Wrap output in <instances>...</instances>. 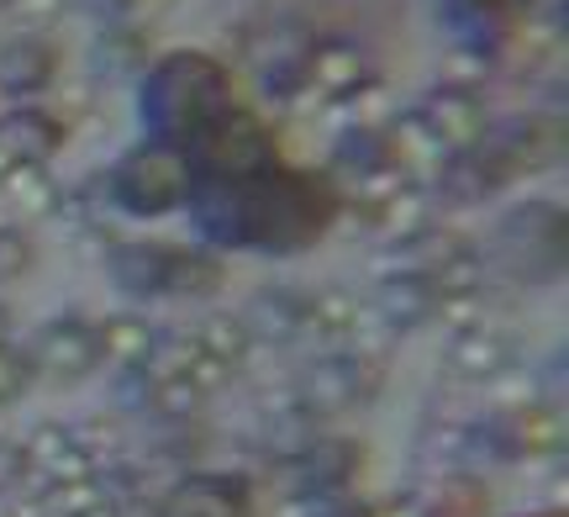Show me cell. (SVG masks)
I'll return each instance as SVG.
<instances>
[{
    "label": "cell",
    "instance_id": "6da1fadb",
    "mask_svg": "<svg viewBox=\"0 0 569 517\" xmlns=\"http://www.w3.org/2000/svg\"><path fill=\"white\" fill-rule=\"evenodd\" d=\"M196 196V190H190ZM338 217V196L311 169H259L248 180H206L196 222L222 249H306Z\"/></svg>",
    "mask_w": 569,
    "mask_h": 517
},
{
    "label": "cell",
    "instance_id": "7a4b0ae2",
    "mask_svg": "<svg viewBox=\"0 0 569 517\" xmlns=\"http://www.w3.org/2000/svg\"><path fill=\"white\" fill-rule=\"evenodd\" d=\"M232 106V80L206 53H169L142 84V122L153 132H196Z\"/></svg>",
    "mask_w": 569,
    "mask_h": 517
},
{
    "label": "cell",
    "instance_id": "3957f363",
    "mask_svg": "<svg viewBox=\"0 0 569 517\" xmlns=\"http://www.w3.org/2000/svg\"><path fill=\"white\" fill-rule=\"evenodd\" d=\"M196 190V175H190V159L169 143H142L132 148L122 165H117V180H111V196L117 207L132 211V217H159V211L190 201Z\"/></svg>",
    "mask_w": 569,
    "mask_h": 517
},
{
    "label": "cell",
    "instance_id": "277c9868",
    "mask_svg": "<svg viewBox=\"0 0 569 517\" xmlns=\"http://www.w3.org/2000/svg\"><path fill=\"white\" fill-rule=\"evenodd\" d=\"M190 143H196V165L206 169V180H248V175L274 165L269 127L253 111H238V106H227L222 117L196 127Z\"/></svg>",
    "mask_w": 569,
    "mask_h": 517
},
{
    "label": "cell",
    "instance_id": "5b68a950",
    "mask_svg": "<svg viewBox=\"0 0 569 517\" xmlns=\"http://www.w3.org/2000/svg\"><path fill=\"white\" fill-rule=\"evenodd\" d=\"M32 370L48 375V380H84L106 359L101 349V328H90L80 317H59L32 338Z\"/></svg>",
    "mask_w": 569,
    "mask_h": 517
},
{
    "label": "cell",
    "instance_id": "8992f818",
    "mask_svg": "<svg viewBox=\"0 0 569 517\" xmlns=\"http://www.w3.org/2000/svg\"><path fill=\"white\" fill-rule=\"evenodd\" d=\"M369 391H375V370H369L365 359H353V354H338V359L311 365L301 396L311 412H343L353 401H365Z\"/></svg>",
    "mask_w": 569,
    "mask_h": 517
},
{
    "label": "cell",
    "instance_id": "52a82bcc",
    "mask_svg": "<svg viewBox=\"0 0 569 517\" xmlns=\"http://www.w3.org/2000/svg\"><path fill=\"white\" fill-rule=\"evenodd\" d=\"M159 517H248V491L232 476H190L163 497Z\"/></svg>",
    "mask_w": 569,
    "mask_h": 517
},
{
    "label": "cell",
    "instance_id": "ba28073f",
    "mask_svg": "<svg viewBox=\"0 0 569 517\" xmlns=\"http://www.w3.org/2000/svg\"><path fill=\"white\" fill-rule=\"evenodd\" d=\"M353 465H359V449L348 444V438H317V444H306L301 455L290 459V486L301 491V497H322V491H338L348 476H353Z\"/></svg>",
    "mask_w": 569,
    "mask_h": 517
},
{
    "label": "cell",
    "instance_id": "9c48e42d",
    "mask_svg": "<svg viewBox=\"0 0 569 517\" xmlns=\"http://www.w3.org/2000/svg\"><path fill=\"white\" fill-rule=\"evenodd\" d=\"M422 122L443 148H475L486 138V111H480V101H475L469 90H453V84L438 90V96L422 106Z\"/></svg>",
    "mask_w": 569,
    "mask_h": 517
},
{
    "label": "cell",
    "instance_id": "30bf717a",
    "mask_svg": "<svg viewBox=\"0 0 569 517\" xmlns=\"http://www.w3.org/2000/svg\"><path fill=\"white\" fill-rule=\"evenodd\" d=\"M432 307H438V290H432V280H427L422 269H396V275H386L380 290H375V311H380V322L396 332L417 328Z\"/></svg>",
    "mask_w": 569,
    "mask_h": 517
},
{
    "label": "cell",
    "instance_id": "8fae6325",
    "mask_svg": "<svg viewBox=\"0 0 569 517\" xmlns=\"http://www.w3.org/2000/svg\"><path fill=\"white\" fill-rule=\"evenodd\" d=\"M59 143H63V132L53 117H42V111H11L0 122V175L11 165H42Z\"/></svg>",
    "mask_w": 569,
    "mask_h": 517
},
{
    "label": "cell",
    "instance_id": "7c38bea8",
    "mask_svg": "<svg viewBox=\"0 0 569 517\" xmlns=\"http://www.w3.org/2000/svg\"><path fill=\"white\" fill-rule=\"evenodd\" d=\"M111 275L117 286L132 296H163V275H169V249L159 243H132V249L111 253Z\"/></svg>",
    "mask_w": 569,
    "mask_h": 517
},
{
    "label": "cell",
    "instance_id": "4fadbf2b",
    "mask_svg": "<svg viewBox=\"0 0 569 517\" xmlns=\"http://www.w3.org/2000/svg\"><path fill=\"white\" fill-rule=\"evenodd\" d=\"M301 317H306L301 301H290L284 290H264L243 322H248V332H253V338H264V344H284V338H296Z\"/></svg>",
    "mask_w": 569,
    "mask_h": 517
},
{
    "label": "cell",
    "instance_id": "5bb4252c",
    "mask_svg": "<svg viewBox=\"0 0 569 517\" xmlns=\"http://www.w3.org/2000/svg\"><path fill=\"white\" fill-rule=\"evenodd\" d=\"M153 328L142 322V317H111L101 328V349L111 354V359H122L127 370H142L148 359H153Z\"/></svg>",
    "mask_w": 569,
    "mask_h": 517
},
{
    "label": "cell",
    "instance_id": "9a60e30c",
    "mask_svg": "<svg viewBox=\"0 0 569 517\" xmlns=\"http://www.w3.org/2000/svg\"><path fill=\"white\" fill-rule=\"evenodd\" d=\"M448 365L469 380H486L507 365V344L496 338V332H459L453 338V349H448Z\"/></svg>",
    "mask_w": 569,
    "mask_h": 517
},
{
    "label": "cell",
    "instance_id": "2e32d148",
    "mask_svg": "<svg viewBox=\"0 0 569 517\" xmlns=\"http://www.w3.org/2000/svg\"><path fill=\"white\" fill-rule=\"evenodd\" d=\"M365 80V59L353 48H317L311 53V90H327V96H343L353 84Z\"/></svg>",
    "mask_w": 569,
    "mask_h": 517
},
{
    "label": "cell",
    "instance_id": "e0dca14e",
    "mask_svg": "<svg viewBox=\"0 0 569 517\" xmlns=\"http://www.w3.org/2000/svg\"><path fill=\"white\" fill-rule=\"evenodd\" d=\"M48 69H53V53H42V42H17V48L0 53V84L17 90V96L38 90L48 80Z\"/></svg>",
    "mask_w": 569,
    "mask_h": 517
},
{
    "label": "cell",
    "instance_id": "ac0fdd59",
    "mask_svg": "<svg viewBox=\"0 0 569 517\" xmlns=\"http://www.w3.org/2000/svg\"><path fill=\"white\" fill-rule=\"evenodd\" d=\"M6 201L21 211H32V217H42V211L59 207V190L42 175V165H11L6 169Z\"/></svg>",
    "mask_w": 569,
    "mask_h": 517
},
{
    "label": "cell",
    "instance_id": "d6986e66",
    "mask_svg": "<svg viewBox=\"0 0 569 517\" xmlns=\"http://www.w3.org/2000/svg\"><path fill=\"white\" fill-rule=\"evenodd\" d=\"M217 286H222V265H217V259L169 249V275H163V290H174V296H201V290H217Z\"/></svg>",
    "mask_w": 569,
    "mask_h": 517
},
{
    "label": "cell",
    "instance_id": "ffe728a7",
    "mask_svg": "<svg viewBox=\"0 0 569 517\" xmlns=\"http://www.w3.org/2000/svg\"><path fill=\"white\" fill-rule=\"evenodd\" d=\"M411 269H422V275H438L443 265H453L459 253H469L465 249V238L459 232H443V228H417L411 232Z\"/></svg>",
    "mask_w": 569,
    "mask_h": 517
},
{
    "label": "cell",
    "instance_id": "44dd1931",
    "mask_svg": "<svg viewBox=\"0 0 569 517\" xmlns=\"http://www.w3.org/2000/svg\"><path fill=\"white\" fill-rule=\"evenodd\" d=\"M201 344L217 354V359L238 365V359L248 354V344H253V332H248L243 317H232V311H217V317H211V322L201 328Z\"/></svg>",
    "mask_w": 569,
    "mask_h": 517
},
{
    "label": "cell",
    "instance_id": "7402d4cb",
    "mask_svg": "<svg viewBox=\"0 0 569 517\" xmlns=\"http://www.w3.org/2000/svg\"><path fill=\"white\" fill-rule=\"evenodd\" d=\"M153 401H159L169 417H196L201 412L206 391L196 386V380H184V375H163L159 386H153Z\"/></svg>",
    "mask_w": 569,
    "mask_h": 517
},
{
    "label": "cell",
    "instance_id": "603a6c76",
    "mask_svg": "<svg viewBox=\"0 0 569 517\" xmlns=\"http://www.w3.org/2000/svg\"><path fill=\"white\" fill-rule=\"evenodd\" d=\"M27 269H32V243L21 232L0 228V286H17Z\"/></svg>",
    "mask_w": 569,
    "mask_h": 517
},
{
    "label": "cell",
    "instance_id": "cb8c5ba5",
    "mask_svg": "<svg viewBox=\"0 0 569 517\" xmlns=\"http://www.w3.org/2000/svg\"><path fill=\"white\" fill-rule=\"evenodd\" d=\"M27 380H32V359L11 344H0V401H17L27 391Z\"/></svg>",
    "mask_w": 569,
    "mask_h": 517
},
{
    "label": "cell",
    "instance_id": "d4e9b609",
    "mask_svg": "<svg viewBox=\"0 0 569 517\" xmlns=\"http://www.w3.org/2000/svg\"><path fill=\"white\" fill-rule=\"evenodd\" d=\"M0 328H6V311H0Z\"/></svg>",
    "mask_w": 569,
    "mask_h": 517
}]
</instances>
